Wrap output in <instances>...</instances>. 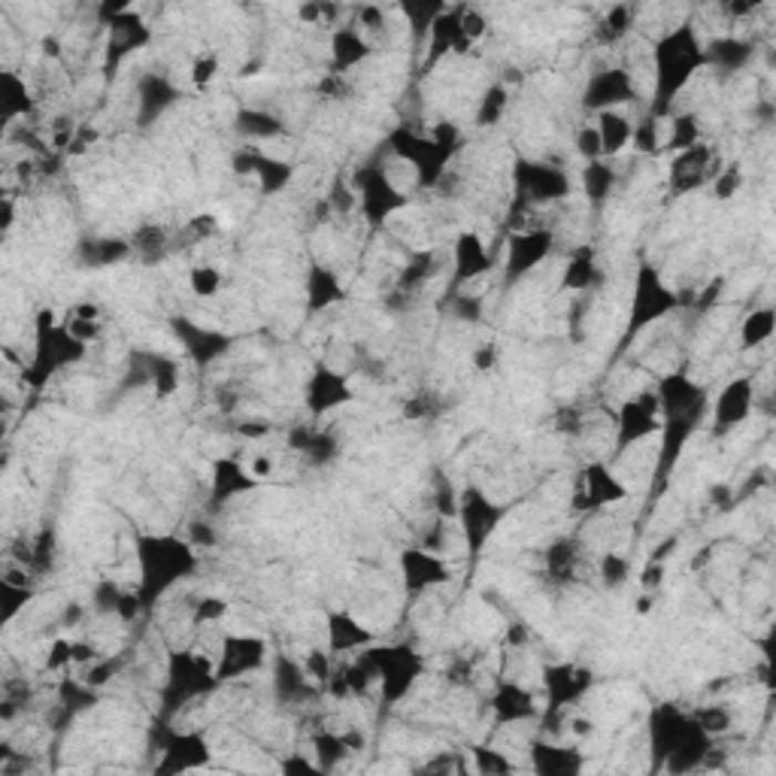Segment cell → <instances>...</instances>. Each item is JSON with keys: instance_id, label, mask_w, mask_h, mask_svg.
<instances>
[{"instance_id": "obj_43", "label": "cell", "mask_w": 776, "mask_h": 776, "mask_svg": "<svg viewBox=\"0 0 776 776\" xmlns=\"http://www.w3.org/2000/svg\"><path fill=\"white\" fill-rule=\"evenodd\" d=\"M692 716L697 718V725L707 731L710 737H716V734H722V731H728L731 725V713L725 707L697 710V713H692Z\"/></svg>"}, {"instance_id": "obj_5", "label": "cell", "mask_w": 776, "mask_h": 776, "mask_svg": "<svg viewBox=\"0 0 776 776\" xmlns=\"http://www.w3.org/2000/svg\"><path fill=\"white\" fill-rule=\"evenodd\" d=\"M213 689H219L213 655H200L195 649L170 652L167 683H164L162 695V718H174L176 713L183 707H188L195 697L209 695Z\"/></svg>"}, {"instance_id": "obj_10", "label": "cell", "mask_w": 776, "mask_h": 776, "mask_svg": "<svg viewBox=\"0 0 776 776\" xmlns=\"http://www.w3.org/2000/svg\"><path fill=\"white\" fill-rule=\"evenodd\" d=\"M355 197L371 225H383L389 216L406 207V195L394 186L383 164H368L355 176Z\"/></svg>"}, {"instance_id": "obj_6", "label": "cell", "mask_w": 776, "mask_h": 776, "mask_svg": "<svg viewBox=\"0 0 776 776\" xmlns=\"http://www.w3.org/2000/svg\"><path fill=\"white\" fill-rule=\"evenodd\" d=\"M34 337V359H31V368L24 371L28 383L34 385V389H40L46 380H52L55 373L70 368V364L85 359V343L70 334L68 324L55 322L52 310H40L37 313Z\"/></svg>"}, {"instance_id": "obj_28", "label": "cell", "mask_w": 776, "mask_h": 776, "mask_svg": "<svg viewBox=\"0 0 776 776\" xmlns=\"http://www.w3.org/2000/svg\"><path fill=\"white\" fill-rule=\"evenodd\" d=\"M492 710L500 725H521L528 718L537 716V704L534 695L519 683H504L492 697Z\"/></svg>"}, {"instance_id": "obj_22", "label": "cell", "mask_w": 776, "mask_h": 776, "mask_svg": "<svg viewBox=\"0 0 776 776\" xmlns=\"http://www.w3.org/2000/svg\"><path fill=\"white\" fill-rule=\"evenodd\" d=\"M755 406V385L749 376H741L728 383L722 392H718L716 404H713V428L716 431H731L737 428L741 422L749 418Z\"/></svg>"}, {"instance_id": "obj_20", "label": "cell", "mask_w": 776, "mask_h": 776, "mask_svg": "<svg viewBox=\"0 0 776 776\" xmlns=\"http://www.w3.org/2000/svg\"><path fill=\"white\" fill-rule=\"evenodd\" d=\"M401 577H404V586L413 594H422V591L437 589L443 582H449L453 570L443 561L437 552H428V549H406L401 556Z\"/></svg>"}, {"instance_id": "obj_21", "label": "cell", "mask_w": 776, "mask_h": 776, "mask_svg": "<svg viewBox=\"0 0 776 776\" xmlns=\"http://www.w3.org/2000/svg\"><path fill=\"white\" fill-rule=\"evenodd\" d=\"M631 97H634V80L628 70H601L586 85L582 104L589 106L591 113H603V110H619Z\"/></svg>"}, {"instance_id": "obj_27", "label": "cell", "mask_w": 776, "mask_h": 776, "mask_svg": "<svg viewBox=\"0 0 776 776\" xmlns=\"http://www.w3.org/2000/svg\"><path fill=\"white\" fill-rule=\"evenodd\" d=\"M594 134H598V143H601V158H615L619 152L631 146L634 139V122L628 116H622L619 110H603V113H594Z\"/></svg>"}, {"instance_id": "obj_32", "label": "cell", "mask_w": 776, "mask_h": 776, "mask_svg": "<svg viewBox=\"0 0 776 776\" xmlns=\"http://www.w3.org/2000/svg\"><path fill=\"white\" fill-rule=\"evenodd\" d=\"M0 104H3V116H7V122L24 116V113L31 110L24 82L15 80L12 73H3V80H0Z\"/></svg>"}, {"instance_id": "obj_18", "label": "cell", "mask_w": 776, "mask_h": 776, "mask_svg": "<svg viewBox=\"0 0 776 776\" xmlns=\"http://www.w3.org/2000/svg\"><path fill=\"white\" fill-rule=\"evenodd\" d=\"M716 158L704 143H697L692 149L676 152V158L671 164V192L673 195H685L695 192L710 179H716Z\"/></svg>"}, {"instance_id": "obj_33", "label": "cell", "mask_w": 776, "mask_h": 776, "mask_svg": "<svg viewBox=\"0 0 776 776\" xmlns=\"http://www.w3.org/2000/svg\"><path fill=\"white\" fill-rule=\"evenodd\" d=\"M613 183H615V174L610 170V164L601 162H589V167H586V174H582V186H586V195H589V200H603V197L613 192Z\"/></svg>"}, {"instance_id": "obj_4", "label": "cell", "mask_w": 776, "mask_h": 776, "mask_svg": "<svg viewBox=\"0 0 776 776\" xmlns=\"http://www.w3.org/2000/svg\"><path fill=\"white\" fill-rule=\"evenodd\" d=\"M652 758L655 767H664L668 774H689L704 765V758L713 749V737L697 725L692 713H683L673 704H661L652 713Z\"/></svg>"}, {"instance_id": "obj_34", "label": "cell", "mask_w": 776, "mask_h": 776, "mask_svg": "<svg viewBox=\"0 0 776 776\" xmlns=\"http://www.w3.org/2000/svg\"><path fill=\"white\" fill-rule=\"evenodd\" d=\"M774 310H755V313L746 315L743 322V346H762L774 337Z\"/></svg>"}, {"instance_id": "obj_45", "label": "cell", "mask_w": 776, "mask_h": 776, "mask_svg": "<svg viewBox=\"0 0 776 776\" xmlns=\"http://www.w3.org/2000/svg\"><path fill=\"white\" fill-rule=\"evenodd\" d=\"M628 573V565L622 561L619 556H607L603 558V580L610 582V586H619V582L625 580Z\"/></svg>"}, {"instance_id": "obj_7", "label": "cell", "mask_w": 776, "mask_h": 776, "mask_svg": "<svg viewBox=\"0 0 776 776\" xmlns=\"http://www.w3.org/2000/svg\"><path fill=\"white\" fill-rule=\"evenodd\" d=\"M680 307V294L661 279L655 267L640 265L638 277H634V291H631V303H628V331L625 337L631 340L640 331H646L649 324L659 322L664 315H671Z\"/></svg>"}, {"instance_id": "obj_17", "label": "cell", "mask_w": 776, "mask_h": 776, "mask_svg": "<svg viewBox=\"0 0 776 776\" xmlns=\"http://www.w3.org/2000/svg\"><path fill=\"white\" fill-rule=\"evenodd\" d=\"M556 234L549 228H525V231L510 234L507 240V277L519 279L531 273L534 267L544 265L546 256L552 252Z\"/></svg>"}, {"instance_id": "obj_13", "label": "cell", "mask_w": 776, "mask_h": 776, "mask_svg": "<svg viewBox=\"0 0 776 776\" xmlns=\"http://www.w3.org/2000/svg\"><path fill=\"white\" fill-rule=\"evenodd\" d=\"M303 394H307V410L313 416H328V413H334L340 406L352 404V397H355L346 376L334 371V368H328V364H315L313 376H310Z\"/></svg>"}, {"instance_id": "obj_1", "label": "cell", "mask_w": 776, "mask_h": 776, "mask_svg": "<svg viewBox=\"0 0 776 776\" xmlns=\"http://www.w3.org/2000/svg\"><path fill=\"white\" fill-rule=\"evenodd\" d=\"M661 413V446H659V479H668L673 464L680 462L689 437L701 428L707 413V392L692 383L685 373H671L659 380L655 389Z\"/></svg>"}, {"instance_id": "obj_19", "label": "cell", "mask_w": 776, "mask_h": 776, "mask_svg": "<svg viewBox=\"0 0 776 776\" xmlns=\"http://www.w3.org/2000/svg\"><path fill=\"white\" fill-rule=\"evenodd\" d=\"M544 683L549 707L565 710L573 707L589 692L594 680H591L589 668H580V664H552L544 671Z\"/></svg>"}, {"instance_id": "obj_38", "label": "cell", "mask_w": 776, "mask_h": 776, "mask_svg": "<svg viewBox=\"0 0 776 776\" xmlns=\"http://www.w3.org/2000/svg\"><path fill=\"white\" fill-rule=\"evenodd\" d=\"M507 104H510V92H507L504 85H492V89L483 94V101H479L476 122H479V125H495V122H500V116H504Z\"/></svg>"}, {"instance_id": "obj_2", "label": "cell", "mask_w": 776, "mask_h": 776, "mask_svg": "<svg viewBox=\"0 0 776 776\" xmlns=\"http://www.w3.org/2000/svg\"><path fill=\"white\" fill-rule=\"evenodd\" d=\"M707 46L701 43V34L692 22L673 28L661 37L652 49V73H655V89H652V116L661 118L671 113L673 101L689 89L697 70L707 64Z\"/></svg>"}, {"instance_id": "obj_29", "label": "cell", "mask_w": 776, "mask_h": 776, "mask_svg": "<svg viewBox=\"0 0 776 776\" xmlns=\"http://www.w3.org/2000/svg\"><path fill=\"white\" fill-rule=\"evenodd\" d=\"M258 486V479L249 474V467H244L240 462H231V458H219L216 467H213V495L219 500L237 498L244 492H252Z\"/></svg>"}, {"instance_id": "obj_44", "label": "cell", "mask_w": 776, "mask_h": 776, "mask_svg": "<svg viewBox=\"0 0 776 776\" xmlns=\"http://www.w3.org/2000/svg\"><path fill=\"white\" fill-rule=\"evenodd\" d=\"M216 70H219V59H216V55H204V59H195V68H192V80H195V85H207V82L216 76Z\"/></svg>"}, {"instance_id": "obj_12", "label": "cell", "mask_w": 776, "mask_h": 776, "mask_svg": "<svg viewBox=\"0 0 776 776\" xmlns=\"http://www.w3.org/2000/svg\"><path fill=\"white\" fill-rule=\"evenodd\" d=\"M655 434H661V413L655 392L628 397L625 404L619 406V418H615V453H625L628 446L646 441V437H655Z\"/></svg>"}, {"instance_id": "obj_41", "label": "cell", "mask_w": 776, "mask_h": 776, "mask_svg": "<svg viewBox=\"0 0 776 776\" xmlns=\"http://www.w3.org/2000/svg\"><path fill=\"white\" fill-rule=\"evenodd\" d=\"M149 376L158 397H167V394H174L176 389H179V364H174V361L155 359Z\"/></svg>"}, {"instance_id": "obj_11", "label": "cell", "mask_w": 776, "mask_h": 776, "mask_svg": "<svg viewBox=\"0 0 776 776\" xmlns=\"http://www.w3.org/2000/svg\"><path fill=\"white\" fill-rule=\"evenodd\" d=\"M213 661H216L219 685L234 683V680H244L249 673H256L258 668H265L267 643L256 634H221L219 649L213 652Z\"/></svg>"}, {"instance_id": "obj_14", "label": "cell", "mask_w": 776, "mask_h": 776, "mask_svg": "<svg viewBox=\"0 0 776 776\" xmlns=\"http://www.w3.org/2000/svg\"><path fill=\"white\" fill-rule=\"evenodd\" d=\"M209 743L200 731H170L162 749L158 774H188L197 767H207Z\"/></svg>"}, {"instance_id": "obj_15", "label": "cell", "mask_w": 776, "mask_h": 776, "mask_svg": "<svg viewBox=\"0 0 776 776\" xmlns=\"http://www.w3.org/2000/svg\"><path fill=\"white\" fill-rule=\"evenodd\" d=\"M516 192H519V200L546 204V200H558V197L568 195L570 183L568 176L549 164L519 162L516 164Z\"/></svg>"}, {"instance_id": "obj_26", "label": "cell", "mask_w": 776, "mask_h": 776, "mask_svg": "<svg viewBox=\"0 0 776 776\" xmlns=\"http://www.w3.org/2000/svg\"><path fill=\"white\" fill-rule=\"evenodd\" d=\"M176 334L183 340V346L195 355L197 364H209L213 359H219L225 349L231 346V340L219 331H209V328H200V324L188 322V319H176L174 322Z\"/></svg>"}, {"instance_id": "obj_25", "label": "cell", "mask_w": 776, "mask_h": 776, "mask_svg": "<svg viewBox=\"0 0 776 776\" xmlns=\"http://www.w3.org/2000/svg\"><path fill=\"white\" fill-rule=\"evenodd\" d=\"M492 270V252H488L486 240L474 231L458 234L455 240V277L462 282H474L476 277H483Z\"/></svg>"}, {"instance_id": "obj_36", "label": "cell", "mask_w": 776, "mask_h": 776, "mask_svg": "<svg viewBox=\"0 0 776 776\" xmlns=\"http://www.w3.org/2000/svg\"><path fill=\"white\" fill-rule=\"evenodd\" d=\"M598 277H601V273H598V267H594L589 252H586V256L580 252V256L570 261L568 270H565V289L586 291L598 282Z\"/></svg>"}, {"instance_id": "obj_30", "label": "cell", "mask_w": 776, "mask_h": 776, "mask_svg": "<svg viewBox=\"0 0 776 776\" xmlns=\"http://www.w3.org/2000/svg\"><path fill=\"white\" fill-rule=\"evenodd\" d=\"M307 294H310V310H328L331 303L343 301L340 277L324 265H313L310 279H307Z\"/></svg>"}, {"instance_id": "obj_8", "label": "cell", "mask_w": 776, "mask_h": 776, "mask_svg": "<svg viewBox=\"0 0 776 776\" xmlns=\"http://www.w3.org/2000/svg\"><path fill=\"white\" fill-rule=\"evenodd\" d=\"M364 659H368L376 683L383 689L385 704H397L401 697H406V692L422 676V659L410 646H368Z\"/></svg>"}, {"instance_id": "obj_40", "label": "cell", "mask_w": 776, "mask_h": 776, "mask_svg": "<svg viewBox=\"0 0 776 776\" xmlns=\"http://www.w3.org/2000/svg\"><path fill=\"white\" fill-rule=\"evenodd\" d=\"M240 134H249V137H277L279 134V122L267 113H256V110H246L240 113Z\"/></svg>"}, {"instance_id": "obj_42", "label": "cell", "mask_w": 776, "mask_h": 776, "mask_svg": "<svg viewBox=\"0 0 776 776\" xmlns=\"http://www.w3.org/2000/svg\"><path fill=\"white\" fill-rule=\"evenodd\" d=\"M476 758V770L479 774H510V770H516V765H513L510 758L504 753H498V749H476L474 753Z\"/></svg>"}, {"instance_id": "obj_9", "label": "cell", "mask_w": 776, "mask_h": 776, "mask_svg": "<svg viewBox=\"0 0 776 776\" xmlns=\"http://www.w3.org/2000/svg\"><path fill=\"white\" fill-rule=\"evenodd\" d=\"M500 521H504V507H498L495 500L488 498L483 488L467 486L458 495V525H462L464 546H467L470 558H476L486 549Z\"/></svg>"}, {"instance_id": "obj_39", "label": "cell", "mask_w": 776, "mask_h": 776, "mask_svg": "<svg viewBox=\"0 0 776 776\" xmlns=\"http://www.w3.org/2000/svg\"><path fill=\"white\" fill-rule=\"evenodd\" d=\"M221 282H225V279H221L219 270L209 265L192 267V273H188V286H192V291H195L197 298H213V294H219Z\"/></svg>"}, {"instance_id": "obj_31", "label": "cell", "mask_w": 776, "mask_h": 776, "mask_svg": "<svg viewBox=\"0 0 776 776\" xmlns=\"http://www.w3.org/2000/svg\"><path fill=\"white\" fill-rule=\"evenodd\" d=\"M331 46H334V61L340 70L355 68V64H361V61L371 55V46L364 43V37H359L355 31H349V28L337 31L334 40H331Z\"/></svg>"}, {"instance_id": "obj_37", "label": "cell", "mask_w": 776, "mask_h": 776, "mask_svg": "<svg viewBox=\"0 0 776 776\" xmlns=\"http://www.w3.org/2000/svg\"><path fill=\"white\" fill-rule=\"evenodd\" d=\"M701 143V128H697V118L692 113L685 116H673L671 122V134H668V146L676 152L692 149Z\"/></svg>"}, {"instance_id": "obj_23", "label": "cell", "mask_w": 776, "mask_h": 776, "mask_svg": "<svg viewBox=\"0 0 776 776\" xmlns=\"http://www.w3.org/2000/svg\"><path fill=\"white\" fill-rule=\"evenodd\" d=\"M373 643V634L368 625H361L359 619L346 610H334L328 613V649L331 655H343V652H359Z\"/></svg>"}, {"instance_id": "obj_16", "label": "cell", "mask_w": 776, "mask_h": 776, "mask_svg": "<svg viewBox=\"0 0 776 776\" xmlns=\"http://www.w3.org/2000/svg\"><path fill=\"white\" fill-rule=\"evenodd\" d=\"M628 498V488L622 479H615V474L603 462H591L582 467L580 486H577V507L586 510H603L610 504Z\"/></svg>"}, {"instance_id": "obj_35", "label": "cell", "mask_w": 776, "mask_h": 776, "mask_svg": "<svg viewBox=\"0 0 776 776\" xmlns=\"http://www.w3.org/2000/svg\"><path fill=\"white\" fill-rule=\"evenodd\" d=\"M228 613H231V603L225 601V598H216V594H207V598H200V601L192 607V622L200 628H213L219 625V622H225Z\"/></svg>"}, {"instance_id": "obj_46", "label": "cell", "mask_w": 776, "mask_h": 776, "mask_svg": "<svg viewBox=\"0 0 776 776\" xmlns=\"http://www.w3.org/2000/svg\"><path fill=\"white\" fill-rule=\"evenodd\" d=\"M661 577H664V568H661V565H649L643 582H646V586H659Z\"/></svg>"}, {"instance_id": "obj_3", "label": "cell", "mask_w": 776, "mask_h": 776, "mask_svg": "<svg viewBox=\"0 0 776 776\" xmlns=\"http://www.w3.org/2000/svg\"><path fill=\"white\" fill-rule=\"evenodd\" d=\"M139 586L137 598L143 610L162 601L167 591L188 580L197 570V552L192 540L174 534H139L137 537Z\"/></svg>"}, {"instance_id": "obj_24", "label": "cell", "mask_w": 776, "mask_h": 776, "mask_svg": "<svg viewBox=\"0 0 776 776\" xmlns=\"http://www.w3.org/2000/svg\"><path fill=\"white\" fill-rule=\"evenodd\" d=\"M531 767L544 776H573L582 770V753L573 746L537 741L531 743Z\"/></svg>"}]
</instances>
